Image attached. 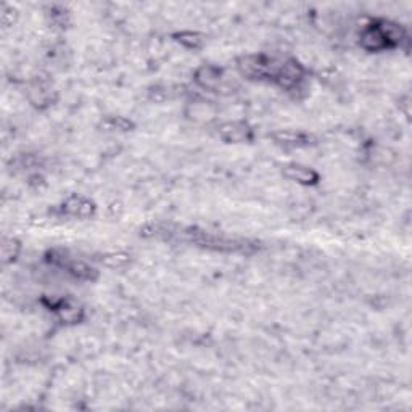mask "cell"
I'll use <instances>...</instances> for the list:
<instances>
[{"label":"cell","mask_w":412,"mask_h":412,"mask_svg":"<svg viewBox=\"0 0 412 412\" xmlns=\"http://www.w3.org/2000/svg\"><path fill=\"white\" fill-rule=\"evenodd\" d=\"M185 240H189L190 244L201 248L213 250V251H222V253H248L255 250L256 246L253 241L237 237H227V235H219L208 232L199 227H189L184 232Z\"/></svg>","instance_id":"1"},{"label":"cell","mask_w":412,"mask_h":412,"mask_svg":"<svg viewBox=\"0 0 412 412\" xmlns=\"http://www.w3.org/2000/svg\"><path fill=\"white\" fill-rule=\"evenodd\" d=\"M280 60L267 57L265 53L241 55L237 58V69L244 78L250 81H274Z\"/></svg>","instance_id":"2"},{"label":"cell","mask_w":412,"mask_h":412,"mask_svg":"<svg viewBox=\"0 0 412 412\" xmlns=\"http://www.w3.org/2000/svg\"><path fill=\"white\" fill-rule=\"evenodd\" d=\"M305 76L306 69L298 60L285 58L280 60L277 74L272 82H276L279 87H282L285 91H293L301 86V82L305 81Z\"/></svg>","instance_id":"3"},{"label":"cell","mask_w":412,"mask_h":412,"mask_svg":"<svg viewBox=\"0 0 412 412\" xmlns=\"http://www.w3.org/2000/svg\"><path fill=\"white\" fill-rule=\"evenodd\" d=\"M359 46L367 52H385L392 51V44L388 42L380 20H373L362 27L359 34Z\"/></svg>","instance_id":"4"},{"label":"cell","mask_w":412,"mask_h":412,"mask_svg":"<svg viewBox=\"0 0 412 412\" xmlns=\"http://www.w3.org/2000/svg\"><path fill=\"white\" fill-rule=\"evenodd\" d=\"M218 134L227 144H248L255 139V131L246 121H226L219 124Z\"/></svg>","instance_id":"5"},{"label":"cell","mask_w":412,"mask_h":412,"mask_svg":"<svg viewBox=\"0 0 412 412\" xmlns=\"http://www.w3.org/2000/svg\"><path fill=\"white\" fill-rule=\"evenodd\" d=\"M51 310L55 311L58 321L67 326H76V324L82 322L86 312L81 303L73 298H60L57 301H52Z\"/></svg>","instance_id":"6"},{"label":"cell","mask_w":412,"mask_h":412,"mask_svg":"<svg viewBox=\"0 0 412 412\" xmlns=\"http://www.w3.org/2000/svg\"><path fill=\"white\" fill-rule=\"evenodd\" d=\"M62 213L76 219H91L95 216L97 206L84 195H71L62 203Z\"/></svg>","instance_id":"7"},{"label":"cell","mask_w":412,"mask_h":412,"mask_svg":"<svg viewBox=\"0 0 412 412\" xmlns=\"http://www.w3.org/2000/svg\"><path fill=\"white\" fill-rule=\"evenodd\" d=\"M269 137L276 142L277 145L288 147V148H305L316 144V139L312 134L303 133V131H293V129H279L274 131Z\"/></svg>","instance_id":"8"},{"label":"cell","mask_w":412,"mask_h":412,"mask_svg":"<svg viewBox=\"0 0 412 412\" xmlns=\"http://www.w3.org/2000/svg\"><path fill=\"white\" fill-rule=\"evenodd\" d=\"M282 174H284V178H287L288 180H293V182L305 185V187L317 185L321 180V175H319V173L316 171V169H312V168L306 166V164H301V163L285 164V166L282 168Z\"/></svg>","instance_id":"9"},{"label":"cell","mask_w":412,"mask_h":412,"mask_svg":"<svg viewBox=\"0 0 412 412\" xmlns=\"http://www.w3.org/2000/svg\"><path fill=\"white\" fill-rule=\"evenodd\" d=\"M55 92L52 89L51 82L44 78L34 79L27 87V100L37 108H46L51 107L53 102Z\"/></svg>","instance_id":"10"},{"label":"cell","mask_w":412,"mask_h":412,"mask_svg":"<svg viewBox=\"0 0 412 412\" xmlns=\"http://www.w3.org/2000/svg\"><path fill=\"white\" fill-rule=\"evenodd\" d=\"M197 86L205 91H216L222 81V69L216 65H201L194 74Z\"/></svg>","instance_id":"11"},{"label":"cell","mask_w":412,"mask_h":412,"mask_svg":"<svg viewBox=\"0 0 412 412\" xmlns=\"http://www.w3.org/2000/svg\"><path fill=\"white\" fill-rule=\"evenodd\" d=\"M71 277L78 279V280H86V282H93L98 277V271L95 267H92L87 265L84 261L79 260H73V258H68L67 263H65L63 267Z\"/></svg>","instance_id":"12"},{"label":"cell","mask_w":412,"mask_h":412,"mask_svg":"<svg viewBox=\"0 0 412 412\" xmlns=\"http://www.w3.org/2000/svg\"><path fill=\"white\" fill-rule=\"evenodd\" d=\"M173 39L184 48H189V51H200V48L205 46V36L197 31L174 32Z\"/></svg>","instance_id":"13"},{"label":"cell","mask_w":412,"mask_h":412,"mask_svg":"<svg viewBox=\"0 0 412 412\" xmlns=\"http://www.w3.org/2000/svg\"><path fill=\"white\" fill-rule=\"evenodd\" d=\"M21 241L15 237H5L2 240V263L5 266L13 265L21 255Z\"/></svg>","instance_id":"14"},{"label":"cell","mask_w":412,"mask_h":412,"mask_svg":"<svg viewBox=\"0 0 412 412\" xmlns=\"http://www.w3.org/2000/svg\"><path fill=\"white\" fill-rule=\"evenodd\" d=\"M100 128L108 133H129L135 128V124L124 117H108L102 121Z\"/></svg>","instance_id":"15"},{"label":"cell","mask_w":412,"mask_h":412,"mask_svg":"<svg viewBox=\"0 0 412 412\" xmlns=\"http://www.w3.org/2000/svg\"><path fill=\"white\" fill-rule=\"evenodd\" d=\"M133 258L124 251H109L102 256L100 263L108 269H124L131 265Z\"/></svg>","instance_id":"16"},{"label":"cell","mask_w":412,"mask_h":412,"mask_svg":"<svg viewBox=\"0 0 412 412\" xmlns=\"http://www.w3.org/2000/svg\"><path fill=\"white\" fill-rule=\"evenodd\" d=\"M171 89L166 86H155L152 87L150 91H148V98L153 102L157 103H164L166 100H169L171 98Z\"/></svg>","instance_id":"17"},{"label":"cell","mask_w":412,"mask_h":412,"mask_svg":"<svg viewBox=\"0 0 412 412\" xmlns=\"http://www.w3.org/2000/svg\"><path fill=\"white\" fill-rule=\"evenodd\" d=\"M68 12L65 10L63 7H58V5H55L51 10V18H52V23L55 26H60V27H65L68 25Z\"/></svg>","instance_id":"18"},{"label":"cell","mask_w":412,"mask_h":412,"mask_svg":"<svg viewBox=\"0 0 412 412\" xmlns=\"http://www.w3.org/2000/svg\"><path fill=\"white\" fill-rule=\"evenodd\" d=\"M187 114H189L192 119H210L213 113H210V107H208L206 103L197 102L192 105V112Z\"/></svg>","instance_id":"19"},{"label":"cell","mask_w":412,"mask_h":412,"mask_svg":"<svg viewBox=\"0 0 412 412\" xmlns=\"http://www.w3.org/2000/svg\"><path fill=\"white\" fill-rule=\"evenodd\" d=\"M15 20H16V10L12 7V5L5 4L2 7V25H4V27L13 26Z\"/></svg>","instance_id":"20"}]
</instances>
